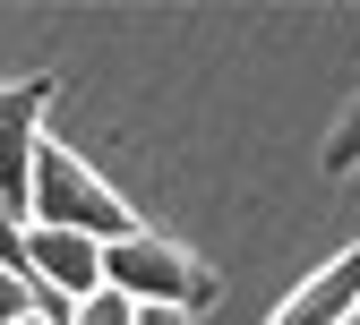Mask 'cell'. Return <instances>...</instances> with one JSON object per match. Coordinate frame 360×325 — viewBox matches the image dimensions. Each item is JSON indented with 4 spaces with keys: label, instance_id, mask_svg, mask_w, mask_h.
Here are the masks:
<instances>
[{
    "label": "cell",
    "instance_id": "obj_1",
    "mask_svg": "<svg viewBox=\"0 0 360 325\" xmlns=\"http://www.w3.org/2000/svg\"><path fill=\"white\" fill-rule=\"evenodd\" d=\"M34 223H43V231H86V240H103V248H120V240L146 231L138 206H129L103 171H86L60 137H52L43 163H34ZM34 223H26V231H34Z\"/></svg>",
    "mask_w": 360,
    "mask_h": 325
},
{
    "label": "cell",
    "instance_id": "obj_2",
    "mask_svg": "<svg viewBox=\"0 0 360 325\" xmlns=\"http://www.w3.org/2000/svg\"><path fill=\"white\" fill-rule=\"evenodd\" d=\"M103 283L129 300V308H172V317H198L214 300V265H198V248L163 240V231L146 223L138 240L103 248Z\"/></svg>",
    "mask_w": 360,
    "mask_h": 325
},
{
    "label": "cell",
    "instance_id": "obj_3",
    "mask_svg": "<svg viewBox=\"0 0 360 325\" xmlns=\"http://www.w3.org/2000/svg\"><path fill=\"white\" fill-rule=\"evenodd\" d=\"M60 95V77H18V86H0V206L26 214L34 223V163H43V112H52Z\"/></svg>",
    "mask_w": 360,
    "mask_h": 325
},
{
    "label": "cell",
    "instance_id": "obj_4",
    "mask_svg": "<svg viewBox=\"0 0 360 325\" xmlns=\"http://www.w3.org/2000/svg\"><path fill=\"white\" fill-rule=\"evenodd\" d=\"M26 274L43 291H52L60 308H86V300H103V240H86V231H26Z\"/></svg>",
    "mask_w": 360,
    "mask_h": 325
},
{
    "label": "cell",
    "instance_id": "obj_5",
    "mask_svg": "<svg viewBox=\"0 0 360 325\" xmlns=\"http://www.w3.org/2000/svg\"><path fill=\"white\" fill-rule=\"evenodd\" d=\"M352 317H360V240H352L335 265H318L266 325H352Z\"/></svg>",
    "mask_w": 360,
    "mask_h": 325
},
{
    "label": "cell",
    "instance_id": "obj_6",
    "mask_svg": "<svg viewBox=\"0 0 360 325\" xmlns=\"http://www.w3.org/2000/svg\"><path fill=\"white\" fill-rule=\"evenodd\" d=\"M326 171H360V95L335 112V128H326Z\"/></svg>",
    "mask_w": 360,
    "mask_h": 325
},
{
    "label": "cell",
    "instance_id": "obj_7",
    "mask_svg": "<svg viewBox=\"0 0 360 325\" xmlns=\"http://www.w3.org/2000/svg\"><path fill=\"white\" fill-rule=\"evenodd\" d=\"M69 325H138V308H129L120 291H103V300H86V308H69Z\"/></svg>",
    "mask_w": 360,
    "mask_h": 325
},
{
    "label": "cell",
    "instance_id": "obj_8",
    "mask_svg": "<svg viewBox=\"0 0 360 325\" xmlns=\"http://www.w3.org/2000/svg\"><path fill=\"white\" fill-rule=\"evenodd\" d=\"M138 325H189V317H172V308H138Z\"/></svg>",
    "mask_w": 360,
    "mask_h": 325
},
{
    "label": "cell",
    "instance_id": "obj_9",
    "mask_svg": "<svg viewBox=\"0 0 360 325\" xmlns=\"http://www.w3.org/2000/svg\"><path fill=\"white\" fill-rule=\"evenodd\" d=\"M352 325H360V317H352Z\"/></svg>",
    "mask_w": 360,
    "mask_h": 325
}]
</instances>
